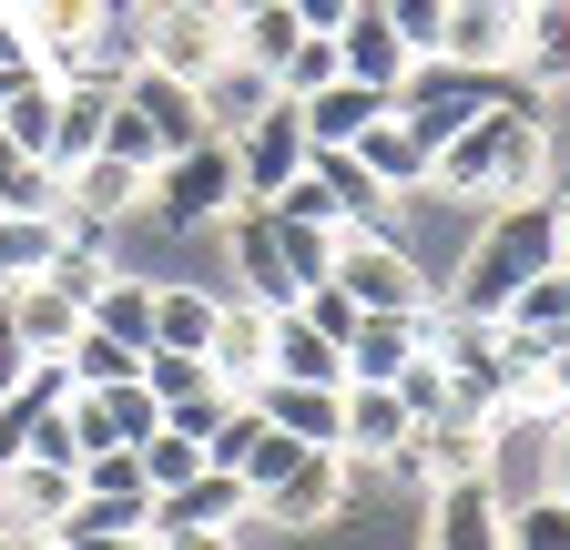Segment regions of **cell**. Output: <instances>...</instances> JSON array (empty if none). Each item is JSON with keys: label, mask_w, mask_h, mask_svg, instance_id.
Segmentation results:
<instances>
[{"label": "cell", "mask_w": 570, "mask_h": 550, "mask_svg": "<svg viewBox=\"0 0 570 550\" xmlns=\"http://www.w3.org/2000/svg\"><path fill=\"white\" fill-rule=\"evenodd\" d=\"M550 122L540 112H479L469 132H449L439 164H428V194L459 204V215H499V204L550 194Z\"/></svg>", "instance_id": "6da1fadb"}, {"label": "cell", "mask_w": 570, "mask_h": 550, "mask_svg": "<svg viewBox=\"0 0 570 550\" xmlns=\"http://www.w3.org/2000/svg\"><path fill=\"white\" fill-rule=\"evenodd\" d=\"M560 265V215H550V194H530V204H499V215H469V245L449 255V275H439V306L449 316H510V296L530 286V275H550Z\"/></svg>", "instance_id": "7a4b0ae2"}, {"label": "cell", "mask_w": 570, "mask_h": 550, "mask_svg": "<svg viewBox=\"0 0 570 550\" xmlns=\"http://www.w3.org/2000/svg\"><path fill=\"white\" fill-rule=\"evenodd\" d=\"M326 275L356 296V316H417V306H439V275H428V265L387 235V215H377V225H346Z\"/></svg>", "instance_id": "3957f363"}, {"label": "cell", "mask_w": 570, "mask_h": 550, "mask_svg": "<svg viewBox=\"0 0 570 550\" xmlns=\"http://www.w3.org/2000/svg\"><path fill=\"white\" fill-rule=\"evenodd\" d=\"M132 51H142V72L204 82L235 51V21H225V0H132Z\"/></svg>", "instance_id": "277c9868"}, {"label": "cell", "mask_w": 570, "mask_h": 550, "mask_svg": "<svg viewBox=\"0 0 570 550\" xmlns=\"http://www.w3.org/2000/svg\"><path fill=\"white\" fill-rule=\"evenodd\" d=\"M235 204H245V174H235V144H225V132H204L194 154L154 164V215H164V235H214Z\"/></svg>", "instance_id": "5b68a950"}, {"label": "cell", "mask_w": 570, "mask_h": 550, "mask_svg": "<svg viewBox=\"0 0 570 550\" xmlns=\"http://www.w3.org/2000/svg\"><path fill=\"white\" fill-rule=\"evenodd\" d=\"M387 204H397V194H377V174L356 164V154H306V174L275 194V215H285V225H336V235H346V225H377Z\"/></svg>", "instance_id": "8992f818"}, {"label": "cell", "mask_w": 570, "mask_h": 550, "mask_svg": "<svg viewBox=\"0 0 570 550\" xmlns=\"http://www.w3.org/2000/svg\"><path fill=\"white\" fill-rule=\"evenodd\" d=\"M346 510H356V469H346L336 449H306V459H296V469H285L275 490L255 500V520H265V530H285V540H316V530H336Z\"/></svg>", "instance_id": "52a82bcc"}, {"label": "cell", "mask_w": 570, "mask_h": 550, "mask_svg": "<svg viewBox=\"0 0 570 550\" xmlns=\"http://www.w3.org/2000/svg\"><path fill=\"white\" fill-rule=\"evenodd\" d=\"M122 11H132V0H21V41H31V61H41V72L51 82H71V72H82V61L122 31Z\"/></svg>", "instance_id": "ba28073f"}, {"label": "cell", "mask_w": 570, "mask_h": 550, "mask_svg": "<svg viewBox=\"0 0 570 550\" xmlns=\"http://www.w3.org/2000/svg\"><path fill=\"white\" fill-rule=\"evenodd\" d=\"M428 520H417V550H510V500L489 490V479H439V490H417Z\"/></svg>", "instance_id": "9c48e42d"}, {"label": "cell", "mask_w": 570, "mask_h": 550, "mask_svg": "<svg viewBox=\"0 0 570 550\" xmlns=\"http://www.w3.org/2000/svg\"><path fill=\"white\" fill-rule=\"evenodd\" d=\"M306 154H316V144H306V112L275 92V102H265V112L235 132V174H245V204H275L285 184L306 174Z\"/></svg>", "instance_id": "30bf717a"}, {"label": "cell", "mask_w": 570, "mask_h": 550, "mask_svg": "<svg viewBox=\"0 0 570 550\" xmlns=\"http://www.w3.org/2000/svg\"><path fill=\"white\" fill-rule=\"evenodd\" d=\"M71 510H82V469H61V459H11L0 469V530L11 540L71 530Z\"/></svg>", "instance_id": "8fae6325"}, {"label": "cell", "mask_w": 570, "mask_h": 550, "mask_svg": "<svg viewBox=\"0 0 570 550\" xmlns=\"http://www.w3.org/2000/svg\"><path fill=\"white\" fill-rule=\"evenodd\" d=\"M407 439H417V419H407L397 387H346L336 397V459L346 469H397Z\"/></svg>", "instance_id": "7c38bea8"}, {"label": "cell", "mask_w": 570, "mask_h": 550, "mask_svg": "<svg viewBox=\"0 0 570 550\" xmlns=\"http://www.w3.org/2000/svg\"><path fill=\"white\" fill-rule=\"evenodd\" d=\"M142 204H154V174L122 164V154H92V164L61 174V215H71V225H132Z\"/></svg>", "instance_id": "4fadbf2b"}, {"label": "cell", "mask_w": 570, "mask_h": 550, "mask_svg": "<svg viewBox=\"0 0 570 550\" xmlns=\"http://www.w3.org/2000/svg\"><path fill=\"white\" fill-rule=\"evenodd\" d=\"M428 326H439V306H417V316H356V336H346V387H397L428 357Z\"/></svg>", "instance_id": "5bb4252c"}, {"label": "cell", "mask_w": 570, "mask_h": 550, "mask_svg": "<svg viewBox=\"0 0 570 550\" xmlns=\"http://www.w3.org/2000/svg\"><path fill=\"white\" fill-rule=\"evenodd\" d=\"M245 520H255V500H245L235 469H194L184 490H154V540H174V530H245Z\"/></svg>", "instance_id": "9a60e30c"}, {"label": "cell", "mask_w": 570, "mask_h": 550, "mask_svg": "<svg viewBox=\"0 0 570 550\" xmlns=\"http://www.w3.org/2000/svg\"><path fill=\"white\" fill-rule=\"evenodd\" d=\"M510 72L550 102L570 92V0H520V21H510Z\"/></svg>", "instance_id": "2e32d148"}, {"label": "cell", "mask_w": 570, "mask_h": 550, "mask_svg": "<svg viewBox=\"0 0 570 550\" xmlns=\"http://www.w3.org/2000/svg\"><path fill=\"white\" fill-rule=\"evenodd\" d=\"M336 72H346V82H377V92H397V82L417 72V51L397 41L387 0H356V11H346V31H336Z\"/></svg>", "instance_id": "e0dca14e"}, {"label": "cell", "mask_w": 570, "mask_h": 550, "mask_svg": "<svg viewBox=\"0 0 570 550\" xmlns=\"http://www.w3.org/2000/svg\"><path fill=\"white\" fill-rule=\"evenodd\" d=\"M204 367H214V387H235V397H245V387L275 367V306H255V296H225V326H214Z\"/></svg>", "instance_id": "ac0fdd59"}, {"label": "cell", "mask_w": 570, "mask_h": 550, "mask_svg": "<svg viewBox=\"0 0 570 550\" xmlns=\"http://www.w3.org/2000/svg\"><path fill=\"white\" fill-rule=\"evenodd\" d=\"M235 245V275H245V296L255 306H296V286H285V235H275V204H235L225 225H214Z\"/></svg>", "instance_id": "d6986e66"}, {"label": "cell", "mask_w": 570, "mask_h": 550, "mask_svg": "<svg viewBox=\"0 0 570 550\" xmlns=\"http://www.w3.org/2000/svg\"><path fill=\"white\" fill-rule=\"evenodd\" d=\"M102 132H112V82L102 72H71L61 82V112H51V174H71V164H92L102 154Z\"/></svg>", "instance_id": "ffe728a7"}, {"label": "cell", "mask_w": 570, "mask_h": 550, "mask_svg": "<svg viewBox=\"0 0 570 550\" xmlns=\"http://www.w3.org/2000/svg\"><path fill=\"white\" fill-rule=\"evenodd\" d=\"M336 397L346 387H306V377H255L245 387L255 419H275L285 439H306V449H336Z\"/></svg>", "instance_id": "44dd1931"}, {"label": "cell", "mask_w": 570, "mask_h": 550, "mask_svg": "<svg viewBox=\"0 0 570 550\" xmlns=\"http://www.w3.org/2000/svg\"><path fill=\"white\" fill-rule=\"evenodd\" d=\"M387 102H397V92L346 82V72H336V82H326L316 102H296V112H306V144H316V154H356V144H367V122H377Z\"/></svg>", "instance_id": "7402d4cb"}, {"label": "cell", "mask_w": 570, "mask_h": 550, "mask_svg": "<svg viewBox=\"0 0 570 550\" xmlns=\"http://www.w3.org/2000/svg\"><path fill=\"white\" fill-rule=\"evenodd\" d=\"M428 61H449V72H510V11H489V0H449V31Z\"/></svg>", "instance_id": "603a6c76"}, {"label": "cell", "mask_w": 570, "mask_h": 550, "mask_svg": "<svg viewBox=\"0 0 570 550\" xmlns=\"http://www.w3.org/2000/svg\"><path fill=\"white\" fill-rule=\"evenodd\" d=\"M11 326H21L31 357H61L71 336H82V296L51 286V275H31V286H11Z\"/></svg>", "instance_id": "cb8c5ba5"}, {"label": "cell", "mask_w": 570, "mask_h": 550, "mask_svg": "<svg viewBox=\"0 0 570 550\" xmlns=\"http://www.w3.org/2000/svg\"><path fill=\"white\" fill-rule=\"evenodd\" d=\"M356 164L377 174V194H428V144L407 132V112L387 102L377 122H367V144H356Z\"/></svg>", "instance_id": "d4e9b609"}, {"label": "cell", "mask_w": 570, "mask_h": 550, "mask_svg": "<svg viewBox=\"0 0 570 550\" xmlns=\"http://www.w3.org/2000/svg\"><path fill=\"white\" fill-rule=\"evenodd\" d=\"M214 326H225V296H214V286H164V275H154V347L204 357Z\"/></svg>", "instance_id": "484cf974"}, {"label": "cell", "mask_w": 570, "mask_h": 550, "mask_svg": "<svg viewBox=\"0 0 570 550\" xmlns=\"http://www.w3.org/2000/svg\"><path fill=\"white\" fill-rule=\"evenodd\" d=\"M265 377H306V387H346V347L336 336H316L296 306H275V367Z\"/></svg>", "instance_id": "4316f807"}, {"label": "cell", "mask_w": 570, "mask_h": 550, "mask_svg": "<svg viewBox=\"0 0 570 550\" xmlns=\"http://www.w3.org/2000/svg\"><path fill=\"white\" fill-rule=\"evenodd\" d=\"M194 92H204V132H225V144H235V132H245V122H255V112L275 102V82H265V72H245L235 51L214 61V72H204Z\"/></svg>", "instance_id": "83f0119b"}, {"label": "cell", "mask_w": 570, "mask_h": 550, "mask_svg": "<svg viewBox=\"0 0 570 550\" xmlns=\"http://www.w3.org/2000/svg\"><path fill=\"white\" fill-rule=\"evenodd\" d=\"M82 316H92L102 336H122V347H154V275H122V265H112L102 296H92Z\"/></svg>", "instance_id": "f1b7e54d"}, {"label": "cell", "mask_w": 570, "mask_h": 550, "mask_svg": "<svg viewBox=\"0 0 570 550\" xmlns=\"http://www.w3.org/2000/svg\"><path fill=\"white\" fill-rule=\"evenodd\" d=\"M51 255H61V215H0V296L31 286Z\"/></svg>", "instance_id": "f546056e"}, {"label": "cell", "mask_w": 570, "mask_h": 550, "mask_svg": "<svg viewBox=\"0 0 570 550\" xmlns=\"http://www.w3.org/2000/svg\"><path fill=\"white\" fill-rule=\"evenodd\" d=\"M296 41H306V21L285 11V0H275V11H245V21H235V61H245V72H265V82L296 61Z\"/></svg>", "instance_id": "4dcf8cb0"}, {"label": "cell", "mask_w": 570, "mask_h": 550, "mask_svg": "<svg viewBox=\"0 0 570 550\" xmlns=\"http://www.w3.org/2000/svg\"><path fill=\"white\" fill-rule=\"evenodd\" d=\"M61 367H71V387H122V377H142V347H122V336H102L82 316V336L61 347Z\"/></svg>", "instance_id": "1f68e13d"}, {"label": "cell", "mask_w": 570, "mask_h": 550, "mask_svg": "<svg viewBox=\"0 0 570 550\" xmlns=\"http://www.w3.org/2000/svg\"><path fill=\"white\" fill-rule=\"evenodd\" d=\"M499 326H510V336H560V326H570V255H560L550 275H530V286L510 296V316H499Z\"/></svg>", "instance_id": "d6a6232c"}, {"label": "cell", "mask_w": 570, "mask_h": 550, "mask_svg": "<svg viewBox=\"0 0 570 550\" xmlns=\"http://www.w3.org/2000/svg\"><path fill=\"white\" fill-rule=\"evenodd\" d=\"M51 112H61V82H51V72H31L11 102H0V132H11V144L41 164V154H51Z\"/></svg>", "instance_id": "836d02e7"}, {"label": "cell", "mask_w": 570, "mask_h": 550, "mask_svg": "<svg viewBox=\"0 0 570 550\" xmlns=\"http://www.w3.org/2000/svg\"><path fill=\"white\" fill-rule=\"evenodd\" d=\"M61 540H154V500H92L82 490V510H71Z\"/></svg>", "instance_id": "e575fe53"}, {"label": "cell", "mask_w": 570, "mask_h": 550, "mask_svg": "<svg viewBox=\"0 0 570 550\" xmlns=\"http://www.w3.org/2000/svg\"><path fill=\"white\" fill-rule=\"evenodd\" d=\"M510 550H570V500H560V490L510 500Z\"/></svg>", "instance_id": "d590c367"}, {"label": "cell", "mask_w": 570, "mask_h": 550, "mask_svg": "<svg viewBox=\"0 0 570 550\" xmlns=\"http://www.w3.org/2000/svg\"><path fill=\"white\" fill-rule=\"evenodd\" d=\"M275 235H285V286H326V265H336V225H285L275 215Z\"/></svg>", "instance_id": "8d00e7d4"}, {"label": "cell", "mask_w": 570, "mask_h": 550, "mask_svg": "<svg viewBox=\"0 0 570 550\" xmlns=\"http://www.w3.org/2000/svg\"><path fill=\"white\" fill-rule=\"evenodd\" d=\"M82 490H92V500H154L142 449H92V459H82Z\"/></svg>", "instance_id": "74e56055"}, {"label": "cell", "mask_w": 570, "mask_h": 550, "mask_svg": "<svg viewBox=\"0 0 570 550\" xmlns=\"http://www.w3.org/2000/svg\"><path fill=\"white\" fill-rule=\"evenodd\" d=\"M326 82H336V41H326V31H306V41H296V61L275 72V92H285V102H316Z\"/></svg>", "instance_id": "f35d334b"}, {"label": "cell", "mask_w": 570, "mask_h": 550, "mask_svg": "<svg viewBox=\"0 0 570 550\" xmlns=\"http://www.w3.org/2000/svg\"><path fill=\"white\" fill-rule=\"evenodd\" d=\"M142 387H154V397L174 407V397L214 387V367H204V357H184V347H142Z\"/></svg>", "instance_id": "ab89813d"}, {"label": "cell", "mask_w": 570, "mask_h": 550, "mask_svg": "<svg viewBox=\"0 0 570 550\" xmlns=\"http://www.w3.org/2000/svg\"><path fill=\"white\" fill-rule=\"evenodd\" d=\"M235 407H245L235 387H194V397H174V407H164V429H174V439H214Z\"/></svg>", "instance_id": "60d3db41"}, {"label": "cell", "mask_w": 570, "mask_h": 550, "mask_svg": "<svg viewBox=\"0 0 570 550\" xmlns=\"http://www.w3.org/2000/svg\"><path fill=\"white\" fill-rule=\"evenodd\" d=\"M194 469H204V439H174V429L142 439V479H154V490H184Z\"/></svg>", "instance_id": "b9f144b4"}, {"label": "cell", "mask_w": 570, "mask_h": 550, "mask_svg": "<svg viewBox=\"0 0 570 550\" xmlns=\"http://www.w3.org/2000/svg\"><path fill=\"white\" fill-rule=\"evenodd\" d=\"M397 397H407V419L428 429V419H449V407H459V387H449V367L439 357H417L407 377H397Z\"/></svg>", "instance_id": "7bdbcfd3"}, {"label": "cell", "mask_w": 570, "mask_h": 550, "mask_svg": "<svg viewBox=\"0 0 570 550\" xmlns=\"http://www.w3.org/2000/svg\"><path fill=\"white\" fill-rule=\"evenodd\" d=\"M296 316H306L316 336H336V347H346V336H356V296L336 286V275H326V286H306V296H296Z\"/></svg>", "instance_id": "ee69618b"}, {"label": "cell", "mask_w": 570, "mask_h": 550, "mask_svg": "<svg viewBox=\"0 0 570 550\" xmlns=\"http://www.w3.org/2000/svg\"><path fill=\"white\" fill-rule=\"evenodd\" d=\"M387 21H397V41L428 61V51H439V31H449V0H387Z\"/></svg>", "instance_id": "f6af8a7d"}, {"label": "cell", "mask_w": 570, "mask_h": 550, "mask_svg": "<svg viewBox=\"0 0 570 550\" xmlns=\"http://www.w3.org/2000/svg\"><path fill=\"white\" fill-rule=\"evenodd\" d=\"M31 367H41V357L21 347V326H11V296H0V387H21Z\"/></svg>", "instance_id": "bcb514c9"}, {"label": "cell", "mask_w": 570, "mask_h": 550, "mask_svg": "<svg viewBox=\"0 0 570 550\" xmlns=\"http://www.w3.org/2000/svg\"><path fill=\"white\" fill-rule=\"evenodd\" d=\"M285 11H296L306 31H326V41H336V31H346V11H356V0H285Z\"/></svg>", "instance_id": "7dc6e473"}, {"label": "cell", "mask_w": 570, "mask_h": 550, "mask_svg": "<svg viewBox=\"0 0 570 550\" xmlns=\"http://www.w3.org/2000/svg\"><path fill=\"white\" fill-rule=\"evenodd\" d=\"M154 550H245V530H174V540H154Z\"/></svg>", "instance_id": "c3c4849f"}, {"label": "cell", "mask_w": 570, "mask_h": 550, "mask_svg": "<svg viewBox=\"0 0 570 550\" xmlns=\"http://www.w3.org/2000/svg\"><path fill=\"white\" fill-rule=\"evenodd\" d=\"M550 490L570 500V419H560V439H550Z\"/></svg>", "instance_id": "681fc988"}, {"label": "cell", "mask_w": 570, "mask_h": 550, "mask_svg": "<svg viewBox=\"0 0 570 550\" xmlns=\"http://www.w3.org/2000/svg\"><path fill=\"white\" fill-rule=\"evenodd\" d=\"M0 61H31V41H21V21L0 11Z\"/></svg>", "instance_id": "f907efd6"}, {"label": "cell", "mask_w": 570, "mask_h": 550, "mask_svg": "<svg viewBox=\"0 0 570 550\" xmlns=\"http://www.w3.org/2000/svg\"><path fill=\"white\" fill-rule=\"evenodd\" d=\"M550 215H560V255H570V184H550Z\"/></svg>", "instance_id": "816d5d0a"}, {"label": "cell", "mask_w": 570, "mask_h": 550, "mask_svg": "<svg viewBox=\"0 0 570 550\" xmlns=\"http://www.w3.org/2000/svg\"><path fill=\"white\" fill-rule=\"evenodd\" d=\"M245 11H275V0H225V21H245Z\"/></svg>", "instance_id": "f5cc1de1"}, {"label": "cell", "mask_w": 570, "mask_h": 550, "mask_svg": "<svg viewBox=\"0 0 570 550\" xmlns=\"http://www.w3.org/2000/svg\"><path fill=\"white\" fill-rule=\"evenodd\" d=\"M21 550H71V540H61V530H41V540H21Z\"/></svg>", "instance_id": "db71d44e"}, {"label": "cell", "mask_w": 570, "mask_h": 550, "mask_svg": "<svg viewBox=\"0 0 570 550\" xmlns=\"http://www.w3.org/2000/svg\"><path fill=\"white\" fill-rule=\"evenodd\" d=\"M0 550H21V540H11V530H0Z\"/></svg>", "instance_id": "11a10c76"}, {"label": "cell", "mask_w": 570, "mask_h": 550, "mask_svg": "<svg viewBox=\"0 0 570 550\" xmlns=\"http://www.w3.org/2000/svg\"><path fill=\"white\" fill-rule=\"evenodd\" d=\"M0 11H21V0H0Z\"/></svg>", "instance_id": "9f6ffc18"}, {"label": "cell", "mask_w": 570, "mask_h": 550, "mask_svg": "<svg viewBox=\"0 0 570 550\" xmlns=\"http://www.w3.org/2000/svg\"><path fill=\"white\" fill-rule=\"evenodd\" d=\"M0 215H11V204H0Z\"/></svg>", "instance_id": "6f0895ef"}]
</instances>
